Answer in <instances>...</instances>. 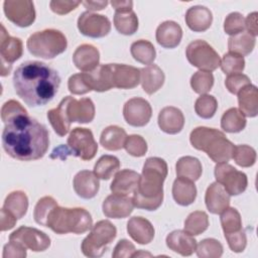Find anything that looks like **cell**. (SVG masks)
I'll return each mask as SVG.
<instances>
[{
  "instance_id": "cell-45",
  "label": "cell",
  "mask_w": 258,
  "mask_h": 258,
  "mask_svg": "<svg viewBox=\"0 0 258 258\" xmlns=\"http://www.w3.org/2000/svg\"><path fill=\"white\" fill-rule=\"evenodd\" d=\"M218 108V102L214 96L201 95L195 104V111L197 115L203 119L212 118Z\"/></svg>"
},
{
  "instance_id": "cell-43",
  "label": "cell",
  "mask_w": 258,
  "mask_h": 258,
  "mask_svg": "<svg viewBox=\"0 0 258 258\" xmlns=\"http://www.w3.org/2000/svg\"><path fill=\"white\" fill-rule=\"evenodd\" d=\"M56 206H57V203L52 197L45 196V197L39 199L34 207V212H33L34 221L38 225L45 227L47 218H48L50 212Z\"/></svg>"
},
{
  "instance_id": "cell-34",
  "label": "cell",
  "mask_w": 258,
  "mask_h": 258,
  "mask_svg": "<svg viewBox=\"0 0 258 258\" xmlns=\"http://www.w3.org/2000/svg\"><path fill=\"white\" fill-rule=\"evenodd\" d=\"M3 208L11 213L16 219L25 216L28 209V198L22 190L11 191L5 199Z\"/></svg>"
},
{
  "instance_id": "cell-47",
  "label": "cell",
  "mask_w": 258,
  "mask_h": 258,
  "mask_svg": "<svg viewBox=\"0 0 258 258\" xmlns=\"http://www.w3.org/2000/svg\"><path fill=\"white\" fill-rule=\"evenodd\" d=\"M223 245L216 239L208 238L197 245V255L202 258H219L223 254Z\"/></svg>"
},
{
  "instance_id": "cell-48",
  "label": "cell",
  "mask_w": 258,
  "mask_h": 258,
  "mask_svg": "<svg viewBox=\"0 0 258 258\" xmlns=\"http://www.w3.org/2000/svg\"><path fill=\"white\" fill-rule=\"evenodd\" d=\"M232 158L241 167H250L256 161V151L253 147L241 144L234 147Z\"/></svg>"
},
{
  "instance_id": "cell-9",
  "label": "cell",
  "mask_w": 258,
  "mask_h": 258,
  "mask_svg": "<svg viewBox=\"0 0 258 258\" xmlns=\"http://www.w3.org/2000/svg\"><path fill=\"white\" fill-rule=\"evenodd\" d=\"M70 154L80 157L82 160H91L98 151V144L92 131L88 128L76 127L68 137Z\"/></svg>"
},
{
  "instance_id": "cell-58",
  "label": "cell",
  "mask_w": 258,
  "mask_h": 258,
  "mask_svg": "<svg viewBox=\"0 0 258 258\" xmlns=\"http://www.w3.org/2000/svg\"><path fill=\"white\" fill-rule=\"evenodd\" d=\"M16 218L6 211L4 208L1 209V218H0V229L2 232L12 229L16 224Z\"/></svg>"
},
{
  "instance_id": "cell-1",
  "label": "cell",
  "mask_w": 258,
  "mask_h": 258,
  "mask_svg": "<svg viewBox=\"0 0 258 258\" xmlns=\"http://www.w3.org/2000/svg\"><path fill=\"white\" fill-rule=\"evenodd\" d=\"M1 141L11 157L31 161L44 156L49 146V134L44 125L26 114L5 124Z\"/></svg>"
},
{
  "instance_id": "cell-36",
  "label": "cell",
  "mask_w": 258,
  "mask_h": 258,
  "mask_svg": "<svg viewBox=\"0 0 258 258\" xmlns=\"http://www.w3.org/2000/svg\"><path fill=\"white\" fill-rule=\"evenodd\" d=\"M130 52L135 60L148 66L151 64L156 57V51L153 44L145 39L134 41L131 44Z\"/></svg>"
},
{
  "instance_id": "cell-53",
  "label": "cell",
  "mask_w": 258,
  "mask_h": 258,
  "mask_svg": "<svg viewBox=\"0 0 258 258\" xmlns=\"http://www.w3.org/2000/svg\"><path fill=\"white\" fill-rule=\"evenodd\" d=\"M251 81L248 76L243 74L229 75L225 80V86L228 91L234 95H237L244 87L250 85Z\"/></svg>"
},
{
  "instance_id": "cell-25",
  "label": "cell",
  "mask_w": 258,
  "mask_h": 258,
  "mask_svg": "<svg viewBox=\"0 0 258 258\" xmlns=\"http://www.w3.org/2000/svg\"><path fill=\"white\" fill-rule=\"evenodd\" d=\"M166 246L181 256H190L197 249V241L194 236L182 230H175L166 236Z\"/></svg>"
},
{
  "instance_id": "cell-13",
  "label": "cell",
  "mask_w": 258,
  "mask_h": 258,
  "mask_svg": "<svg viewBox=\"0 0 258 258\" xmlns=\"http://www.w3.org/2000/svg\"><path fill=\"white\" fill-rule=\"evenodd\" d=\"M4 13L8 20L19 27H28L35 20V9L29 0H5Z\"/></svg>"
},
{
  "instance_id": "cell-22",
  "label": "cell",
  "mask_w": 258,
  "mask_h": 258,
  "mask_svg": "<svg viewBox=\"0 0 258 258\" xmlns=\"http://www.w3.org/2000/svg\"><path fill=\"white\" fill-rule=\"evenodd\" d=\"M157 122L159 128L163 132L167 134H176L183 128L184 116L178 108L167 106L160 110Z\"/></svg>"
},
{
  "instance_id": "cell-49",
  "label": "cell",
  "mask_w": 258,
  "mask_h": 258,
  "mask_svg": "<svg viewBox=\"0 0 258 258\" xmlns=\"http://www.w3.org/2000/svg\"><path fill=\"white\" fill-rule=\"evenodd\" d=\"M124 148L130 155L134 157H141L147 152V143L142 136L132 134L127 136L124 143Z\"/></svg>"
},
{
  "instance_id": "cell-29",
  "label": "cell",
  "mask_w": 258,
  "mask_h": 258,
  "mask_svg": "<svg viewBox=\"0 0 258 258\" xmlns=\"http://www.w3.org/2000/svg\"><path fill=\"white\" fill-rule=\"evenodd\" d=\"M164 80V73L156 64H149L140 70V83L143 91L148 95L157 92L163 86Z\"/></svg>"
},
{
  "instance_id": "cell-15",
  "label": "cell",
  "mask_w": 258,
  "mask_h": 258,
  "mask_svg": "<svg viewBox=\"0 0 258 258\" xmlns=\"http://www.w3.org/2000/svg\"><path fill=\"white\" fill-rule=\"evenodd\" d=\"M64 107L70 122L90 123L95 118V105L90 98L77 100L71 96L64 97L60 101Z\"/></svg>"
},
{
  "instance_id": "cell-4",
  "label": "cell",
  "mask_w": 258,
  "mask_h": 258,
  "mask_svg": "<svg viewBox=\"0 0 258 258\" xmlns=\"http://www.w3.org/2000/svg\"><path fill=\"white\" fill-rule=\"evenodd\" d=\"M189 141L194 148L206 152L216 163L228 162L235 147L222 131L205 126L195 128L190 132Z\"/></svg>"
},
{
  "instance_id": "cell-38",
  "label": "cell",
  "mask_w": 258,
  "mask_h": 258,
  "mask_svg": "<svg viewBox=\"0 0 258 258\" xmlns=\"http://www.w3.org/2000/svg\"><path fill=\"white\" fill-rule=\"evenodd\" d=\"M47 119L54 132L59 136H64L71 129V122L67 116L64 107L60 102L58 106L47 112Z\"/></svg>"
},
{
  "instance_id": "cell-59",
  "label": "cell",
  "mask_w": 258,
  "mask_h": 258,
  "mask_svg": "<svg viewBox=\"0 0 258 258\" xmlns=\"http://www.w3.org/2000/svg\"><path fill=\"white\" fill-rule=\"evenodd\" d=\"M257 15L258 13L252 12L249 13L245 19V28L247 29L248 33L253 35L254 37H256V35L258 34V27H257Z\"/></svg>"
},
{
  "instance_id": "cell-44",
  "label": "cell",
  "mask_w": 258,
  "mask_h": 258,
  "mask_svg": "<svg viewBox=\"0 0 258 258\" xmlns=\"http://www.w3.org/2000/svg\"><path fill=\"white\" fill-rule=\"evenodd\" d=\"M220 67L223 73L228 76L234 74H242L245 68V59L243 56L229 51L223 55Z\"/></svg>"
},
{
  "instance_id": "cell-10",
  "label": "cell",
  "mask_w": 258,
  "mask_h": 258,
  "mask_svg": "<svg viewBox=\"0 0 258 258\" xmlns=\"http://www.w3.org/2000/svg\"><path fill=\"white\" fill-rule=\"evenodd\" d=\"M215 177L217 182L222 184L230 196H238L244 192L248 185L247 175L227 162L217 163Z\"/></svg>"
},
{
  "instance_id": "cell-23",
  "label": "cell",
  "mask_w": 258,
  "mask_h": 258,
  "mask_svg": "<svg viewBox=\"0 0 258 258\" xmlns=\"http://www.w3.org/2000/svg\"><path fill=\"white\" fill-rule=\"evenodd\" d=\"M155 37L157 43L162 47L174 48L181 41L182 29L175 21L166 20L156 28Z\"/></svg>"
},
{
  "instance_id": "cell-24",
  "label": "cell",
  "mask_w": 258,
  "mask_h": 258,
  "mask_svg": "<svg viewBox=\"0 0 258 258\" xmlns=\"http://www.w3.org/2000/svg\"><path fill=\"white\" fill-rule=\"evenodd\" d=\"M140 174L131 169H122L115 173L110 189L113 194L128 196L133 194L139 184Z\"/></svg>"
},
{
  "instance_id": "cell-33",
  "label": "cell",
  "mask_w": 258,
  "mask_h": 258,
  "mask_svg": "<svg viewBox=\"0 0 258 258\" xmlns=\"http://www.w3.org/2000/svg\"><path fill=\"white\" fill-rule=\"evenodd\" d=\"M177 177H183L191 181L198 180L203 172L201 161L194 156H182L175 164Z\"/></svg>"
},
{
  "instance_id": "cell-27",
  "label": "cell",
  "mask_w": 258,
  "mask_h": 258,
  "mask_svg": "<svg viewBox=\"0 0 258 258\" xmlns=\"http://www.w3.org/2000/svg\"><path fill=\"white\" fill-rule=\"evenodd\" d=\"M185 23L188 28L196 32H203L210 28L213 22V14L209 8L202 5H195L185 13Z\"/></svg>"
},
{
  "instance_id": "cell-8",
  "label": "cell",
  "mask_w": 258,
  "mask_h": 258,
  "mask_svg": "<svg viewBox=\"0 0 258 258\" xmlns=\"http://www.w3.org/2000/svg\"><path fill=\"white\" fill-rule=\"evenodd\" d=\"M185 55L188 62L200 71L212 72L220 67L221 58L218 52L203 39L191 41L185 49Z\"/></svg>"
},
{
  "instance_id": "cell-19",
  "label": "cell",
  "mask_w": 258,
  "mask_h": 258,
  "mask_svg": "<svg viewBox=\"0 0 258 258\" xmlns=\"http://www.w3.org/2000/svg\"><path fill=\"white\" fill-rule=\"evenodd\" d=\"M73 61L77 69L89 73L99 66L100 52L92 44L84 43L79 45L73 53Z\"/></svg>"
},
{
  "instance_id": "cell-46",
  "label": "cell",
  "mask_w": 258,
  "mask_h": 258,
  "mask_svg": "<svg viewBox=\"0 0 258 258\" xmlns=\"http://www.w3.org/2000/svg\"><path fill=\"white\" fill-rule=\"evenodd\" d=\"M214 85V76L211 72L198 71L190 78V87L192 90L201 95L207 94Z\"/></svg>"
},
{
  "instance_id": "cell-30",
  "label": "cell",
  "mask_w": 258,
  "mask_h": 258,
  "mask_svg": "<svg viewBox=\"0 0 258 258\" xmlns=\"http://www.w3.org/2000/svg\"><path fill=\"white\" fill-rule=\"evenodd\" d=\"M172 197L176 204L180 206L191 205L197 198V187L195 181L183 177H177L172 184Z\"/></svg>"
},
{
  "instance_id": "cell-61",
  "label": "cell",
  "mask_w": 258,
  "mask_h": 258,
  "mask_svg": "<svg viewBox=\"0 0 258 258\" xmlns=\"http://www.w3.org/2000/svg\"><path fill=\"white\" fill-rule=\"evenodd\" d=\"M111 5L115 9L116 12H127L131 11L133 7V2L132 1H117L113 0L111 1Z\"/></svg>"
},
{
  "instance_id": "cell-41",
  "label": "cell",
  "mask_w": 258,
  "mask_h": 258,
  "mask_svg": "<svg viewBox=\"0 0 258 258\" xmlns=\"http://www.w3.org/2000/svg\"><path fill=\"white\" fill-rule=\"evenodd\" d=\"M209 227V217L203 211H195L190 213L184 221V230L191 236H198L204 233Z\"/></svg>"
},
{
  "instance_id": "cell-21",
  "label": "cell",
  "mask_w": 258,
  "mask_h": 258,
  "mask_svg": "<svg viewBox=\"0 0 258 258\" xmlns=\"http://www.w3.org/2000/svg\"><path fill=\"white\" fill-rule=\"evenodd\" d=\"M205 203L210 213L218 215L224 212L230 205V195L219 182L211 183L205 196Z\"/></svg>"
},
{
  "instance_id": "cell-31",
  "label": "cell",
  "mask_w": 258,
  "mask_h": 258,
  "mask_svg": "<svg viewBox=\"0 0 258 258\" xmlns=\"http://www.w3.org/2000/svg\"><path fill=\"white\" fill-rule=\"evenodd\" d=\"M237 95L241 113L250 118L256 117L258 114V90L256 86L247 85Z\"/></svg>"
},
{
  "instance_id": "cell-6",
  "label": "cell",
  "mask_w": 258,
  "mask_h": 258,
  "mask_svg": "<svg viewBox=\"0 0 258 258\" xmlns=\"http://www.w3.org/2000/svg\"><path fill=\"white\" fill-rule=\"evenodd\" d=\"M26 46L32 55L51 59L67 49L68 40L61 31L47 28L32 33L26 41Z\"/></svg>"
},
{
  "instance_id": "cell-35",
  "label": "cell",
  "mask_w": 258,
  "mask_h": 258,
  "mask_svg": "<svg viewBox=\"0 0 258 258\" xmlns=\"http://www.w3.org/2000/svg\"><path fill=\"white\" fill-rule=\"evenodd\" d=\"M255 43L256 38L248 32L243 31L231 36L228 39V48L231 52L245 56L253 51Z\"/></svg>"
},
{
  "instance_id": "cell-26",
  "label": "cell",
  "mask_w": 258,
  "mask_h": 258,
  "mask_svg": "<svg viewBox=\"0 0 258 258\" xmlns=\"http://www.w3.org/2000/svg\"><path fill=\"white\" fill-rule=\"evenodd\" d=\"M128 235L138 244H149L154 238V228L152 224L145 218L132 217L127 223Z\"/></svg>"
},
{
  "instance_id": "cell-7",
  "label": "cell",
  "mask_w": 258,
  "mask_h": 258,
  "mask_svg": "<svg viewBox=\"0 0 258 258\" xmlns=\"http://www.w3.org/2000/svg\"><path fill=\"white\" fill-rule=\"evenodd\" d=\"M116 235V227L108 220H101L91 228L90 234L82 242L81 250L87 257H101Z\"/></svg>"
},
{
  "instance_id": "cell-51",
  "label": "cell",
  "mask_w": 258,
  "mask_h": 258,
  "mask_svg": "<svg viewBox=\"0 0 258 258\" xmlns=\"http://www.w3.org/2000/svg\"><path fill=\"white\" fill-rule=\"evenodd\" d=\"M245 28V18L239 12L230 13L224 21V30L227 34L233 36L243 32Z\"/></svg>"
},
{
  "instance_id": "cell-20",
  "label": "cell",
  "mask_w": 258,
  "mask_h": 258,
  "mask_svg": "<svg viewBox=\"0 0 258 258\" xmlns=\"http://www.w3.org/2000/svg\"><path fill=\"white\" fill-rule=\"evenodd\" d=\"M73 185L76 194L85 200L96 197L100 188L99 178L90 170L79 171L74 177Z\"/></svg>"
},
{
  "instance_id": "cell-42",
  "label": "cell",
  "mask_w": 258,
  "mask_h": 258,
  "mask_svg": "<svg viewBox=\"0 0 258 258\" xmlns=\"http://www.w3.org/2000/svg\"><path fill=\"white\" fill-rule=\"evenodd\" d=\"M221 225L224 235L236 233L242 230V219L240 213L235 208H227L221 213Z\"/></svg>"
},
{
  "instance_id": "cell-2",
  "label": "cell",
  "mask_w": 258,
  "mask_h": 258,
  "mask_svg": "<svg viewBox=\"0 0 258 258\" xmlns=\"http://www.w3.org/2000/svg\"><path fill=\"white\" fill-rule=\"evenodd\" d=\"M60 85L58 73L44 62H22L13 74L17 96L30 107L44 106L56 95Z\"/></svg>"
},
{
  "instance_id": "cell-18",
  "label": "cell",
  "mask_w": 258,
  "mask_h": 258,
  "mask_svg": "<svg viewBox=\"0 0 258 258\" xmlns=\"http://www.w3.org/2000/svg\"><path fill=\"white\" fill-rule=\"evenodd\" d=\"M132 199L127 196L112 194L108 196L102 205L103 214L111 219L127 218L133 211Z\"/></svg>"
},
{
  "instance_id": "cell-54",
  "label": "cell",
  "mask_w": 258,
  "mask_h": 258,
  "mask_svg": "<svg viewBox=\"0 0 258 258\" xmlns=\"http://www.w3.org/2000/svg\"><path fill=\"white\" fill-rule=\"evenodd\" d=\"M225 238L228 242L230 249L233 252L240 253L245 250L247 245V237H246V233L243 230L236 233H232V234H226Z\"/></svg>"
},
{
  "instance_id": "cell-50",
  "label": "cell",
  "mask_w": 258,
  "mask_h": 258,
  "mask_svg": "<svg viewBox=\"0 0 258 258\" xmlns=\"http://www.w3.org/2000/svg\"><path fill=\"white\" fill-rule=\"evenodd\" d=\"M26 114H28L26 109L15 100H9L5 102L1 108V119L5 124L17 118L18 116Z\"/></svg>"
},
{
  "instance_id": "cell-28",
  "label": "cell",
  "mask_w": 258,
  "mask_h": 258,
  "mask_svg": "<svg viewBox=\"0 0 258 258\" xmlns=\"http://www.w3.org/2000/svg\"><path fill=\"white\" fill-rule=\"evenodd\" d=\"M85 75L92 91L106 92L114 88L112 84L110 63L99 64L95 70L89 73H85Z\"/></svg>"
},
{
  "instance_id": "cell-11",
  "label": "cell",
  "mask_w": 258,
  "mask_h": 258,
  "mask_svg": "<svg viewBox=\"0 0 258 258\" xmlns=\"http://www.w3.org/2000/svg\"><path fill=\"white\" fill-rule=\"evenodd\" d=\"M23 53L22 41L19 37L10 36L4 25L1 24L0 32V64L2 77L8 76L12 69V63L19 59Z\"/></svg>"
},
{
  "instance_id": "cell-17",
  "label": "cell",
  "mask_w": 258,
  "mask_h": 258,
  "mask_svg": "<svg viewBox=\"0 0 258 258\" xmlns=\"http://www.w3.org/2000/svg\"><path fill=\"white\" fill-rule=\"evenodd\" d=\"M112 84L114 88L118 89H133L140 83V70L120 63H110Z\"/></svg>"
},
{
  "instance_id": "cell-37",
  "label": "cell",
  "mask_w": 258,
  "mask_h": 258,
  "mask_svg": "<svg viewBox=\"0 0 258 258\" xmlns=\"http://www.w3.org/2000/svg\"><path fill=\"white\" fill-rule=\"evenodd\" d=\"M221 127L228 133L241 132L246 127V118L239 109L230 108L221 118Z\"/></svg>"
},
{
  "instance_id": "cell-3",
  "label": "cell",
  "mask_w": 258,
  "mask_h": 258,
  "mask_svg": "<svg viewBox=\"0 0 258 258\" xmlns=\"http://www.w3.org/2000/svg\"><path fill=\"white\" fill-rule=\"evenodd\" d=\"M167 163L160 157L145 160L137 189L133 192L134 207L147 211L157 210L163 202V181L167 176Z\"/></svg>"
},
{
  "instance_id": "cell-5",
  "label": "cell",
  "mask_w": 258,
  "mask_h": 258,
  "mask_svg": "<svg viewBox=\"0 0 258 258\" xmlns=\"http://www.w3.org/2000/svg\"><path fill=\"white\" fill-rule=\"evenodd\" d=\"M45 227L58 235L83 234L91 230L93 219L84 208H62L57 205L50 212Z\"/></svg>"
},
{
  "instance_id": "cell-39",
  "label": "cell",
  "mask_w": 258,
  "mask_h": 258,
  "mask_svg": "<svg viewBox=\"0 0 258 258\" xmlns=\"http://www.w3.org/2000/svg\"><path fill=\"white\" fill-rule=\"evenodd\" d=\"M120 168V161L114 155H103L101 156L94 166V173L100 179L108 180L113 174H115Z\"/></svg>"
},
{
  "instance_id": "cell-12",
  "label": "cell",
  "mask_w": 258,
  "mask_h": 258,
  "mask_svg": "<svg viewBox=\"0 0 258 258\" xmlns=\"http://www.w3.org/2000/svg\"><path fill=\"white\" fill-rule=\"evenodd\" d=\"M9 241L20 244L33 252L45 251L50 246V238L35 228L21 226L9 236Z\"/></svg>"
},
{
  "instance_id": "cell-32",
  "label": "cell",
  "mask_w": 258,
  "mask_h": 258,
  "mask_svg": "<svg viewBox=\"0 0 258 258\" xmlns=\"http://www.w3.org/2000/svg\"><path fill=\"white\" fill-rule=\"evenodd\" d=\"M126 138L127 134L123 128L117 125H110L102 131L100 136V143L105 149L116 151L124 147Z\"/></svg>"
},
{
  "instance_id": "cell-40",
  "label": "cell",
  "mask_w": 258,
  "mask_h": 258,
  "mask_svg": "<svg viewBox=\"0 0 258 258\" xmlns=\"http://www.w3.org/2000/svg\"><path fill=\"white\" fill-rule=\"evenodd\" d=\"M113 21L117 31L124 35H132L138 29V18L133 10L127 12H115Z\"/></svg>"
},
{
  "instance_id": "cell-55",
  "label": "cell",
  "mask_w": 258,
  "mask_h": 258,
  "mask_svg": "<svg viewBox=\"0 0 258 258\" xmlns=\"http://www.w3.org/2000/svg\"><path fill=\"white\" fill-rule=\"evenodd\" d=\"M82 2L72 0H52L49 2V7L52 12L58 15H64L75 10Z\"/></svg>"
},
{
  "instance_id": "cell-16",
  "label": "cell",
  "mask_w": 258,
  "mask_h": 258,
  "mask_svg": "<svg viewBox=\"0 0 258 258\" xmlns=\"http://www.w3.org/2000/svg\"><path fill=\"white\" fill-rule=\"evenodd\" d=\"M125 121L133 127L145 126L152 116V109L148 101L135 97L128 100L123 107Z\"/></svg>"
},
{
  "instance_id": "cell-60",
  "label": "cell",
  "mask_w": 258,
  "mask_h": 258,
  "mask_svg": "<svg viewBox=\"0 0 258 258\" xmlns=\"http://www.w3.org/2000/svg\"><path fill=\"white\" fill-rule=\"evenodd\" d=\"M82 4L89 11H97V10H102L105 7H107L109 2L107 0H103V1H92V0H89V1H83Z\"/></svg>"
},
{
  "instance_id": "cell-56",
  "label": "cell",
  "mask_w": 258,
  "mask_h": 258,
  "mask_svg": "<svg viewBox=\"0 0 258 258\" xmlns=\"http://www.w3.org/2000/svg\"><path fill=\"white\" fill-rule=\"evenodd\" d=\"M136 249L135 246L128 240L122 239L120 240L117 245L114 248V251L112 253L113 258H128L132 257L135 253Z\"/></svg>"
},
{
  "instance_id": "cell-57",
  "label": "cell",
  "mask_w": 258,
  "mask_h": 258,
  "mask_svg": "<svg viewBox=\"0 0 258 258\" xmlns=\"http://www.w3.org/2000/svg\"><path fill=\"white\" fill-rule=\"evenodd\" d=\"M26 256V248L18 243L9 241L3 248V258H24Z\"/></svg>"
},
{
  "instance_id": "cell-52",
  "label": "cell",
  "mask_w": 258,
  "mask_h": 258,
  "mask_svg": "<svg viewBox=\"0 0 258 258\" xmlns=\"http://www.w3.org/2000/svg\"><path fill=\"white\" fill-rule=\"evenodd\" d=\"M68 88L74 95H84L92 91L87 82L85 73H79L71 76L68 81Z\"/></svg>"
},
{
  "instance_id": "cell-62",
  "label": "cell",
  "mask_w": 258,
  "mask_h": 258,
  "mask_svg": "<svg viewBox=\"0 0 258 258\" xmlns=\"http://www.w3.org/2000/svg\"><path fill=\"white\" fill-rule=\"evenodd\" d=\"M139 256H152V255H151L150 253H147V252H144V251L140 250L139 252H136V251H135V253L133 254L132 257H139Z\"/></svg>"
},
{
  "instance_id": "cell-14",
  "label": "cell",
  "mask_w": 258,
  "mask_h": 258,
  "mask_svg": "<svg viewBox=\"0 0 258 258\" xmlns=\"http://www.w3.org/2000/svg\"><path fill=\"white\" fill-rule=\"evenodd\" d=\"M77 24L82 34L93 38L104 37L111 30V22L108 17L90 11L83 12L79 16Z\"/></svg>"
}]
</instances>
